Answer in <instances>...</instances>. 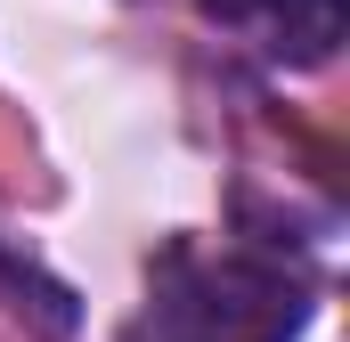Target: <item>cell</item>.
<instances>
[{
  "instance_id": "6da1fadb",
  "label": "cell",
  "mask_w": 350,
  "mask_h": 342,
  "mask_svg": "<svg viewBox=\"0 0 350 342\" xmlns=\"http://www.w3.org/2000/svg\"><path fill=\"white\" fill-rule=\"evenodd\" d=\"M301 326H310V293L277 261L163 253L155 269V342H301Z\"/></svg>"
},
{
  "instance_id": "7a4b0ae2",
  "label": "cell",
  "mask_w": 350,
  "mask_h": 342,
  "mask_svg": "<svg viewBox=\"0 0 350 342\" xmlns=\"http://www.w3.org/2000/svg\"><path fill=\"white\" fill-rule=\"evenodd\" d=\"M228 25H245L269 57L285 66H326L350 25V0H212Z\"/></svg>"
},
{
  "instance_id": "3957f363",
  "label": "cell",
  "mask_w": 350,
  "mask_h": 342,
  "mask_svg": "<svg viewBox=\"0 0 350 342\" xmlns=\"http://www.w3.org/2000/svg\"><path fill=\"white\" fill-rule=\"evenodd\" d=\"M0 302H8L16 318H33L41 334H74V326H82L74 285H66V277H49L33 253H16L8 237H0Z\"/></svg>"
}]
</instances>
